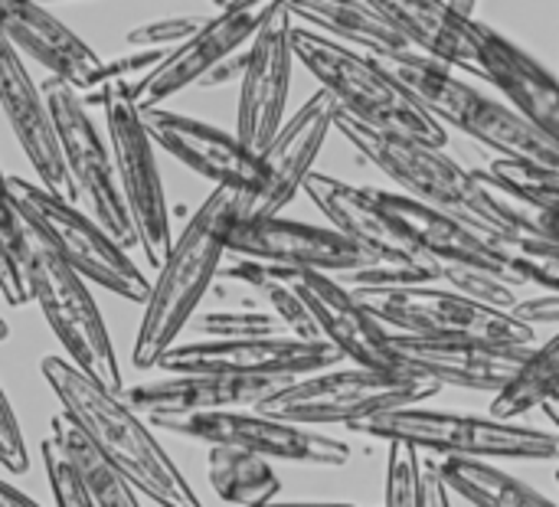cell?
Segmentation results:
<instances>
[{
  "instance_id": "50",
  "label": "cell",
  "mask_w": 559,
  "mask_h": 507,
  "mask_svg": "<svg viewBox=\"0 0 559 507\" xmlns=\"http://www.w3.org/2000/svg\"><path fill=\"white\" fill-rule=\"evenodd\" d=\"M33 3H69V0H33Z\"/></svg>"
},
{
  "instance_id": "24",
  "label": "cell",
  "mask_w": 559,
  "mask_h": 507,
  "mask_svg": "<svg viewBox=\"0 0 559 507\" xmlns=\"http://www.w3.org/2000/svg\"><path fill=\"white\" fill-rule=\"evenodd\" d=\"M0 36L23 59H33L49 75L69 82L79 95L102 85L105 59H98L62 20H56L46 3L0 0Z\"/></svg>"
},
{
  "instance_id": "21",
  "label": "cell",
  "mask_w": 559,
  "mask_h": 507,
  "mask_svg": "<svg viewBox=\"0 0 559 507\" xmlns=\"http://www.w3.org/2000/svg\"><path fill=\"white\" fill-rule=\"evenodd\" d=\"M285 282L305 302L318 338L341 351L344 361L360 367H393L390 328L344 282L305 269H285Z\"/></svg>"
},
{
  "instance_id": "14",
  "label": "cell",
  "mask_w": 559,
  "mask_h": 507,
  "mask_svg": "<svg viewBox=\"0 0 559 507\" xmlns=\"http://www.w3.org/2000/svg\"><path fill=\"white\" fill-rule=\"evenodd\" d=\"M344 357L328 341H305L295 334L272 338H200L177 341L157 357L164 374H229V377H308L337 367Z\"/></svg>"
},
{
  "instance_id": "44",
  "label": "cell",
  "mask_w": 559,
  "mask_h": 507,
  "mask_svg": "<svg viewBox=\"0 0 559 507\" xmlns=\"http://www.w3.org/2000/svg\"><path fill=\"white\" fill-rule=\"evenodd\" d=\"M524 229H527V233H537V236H544V239H550V243H557L559 246L557 216H547V213H540V210L524 207Z\"/></svg>"
},
{
  "instance_id": "34",
  "label": "cell",
  "mask_w": 559,
  "mask_h": 507,
  "mask_svg": "<svg viewBox=\"0 0 559 507\" xmlns=\"http://www.w3.org/2000/svg\"><path fill=\"white\" fill-rule=\"evenodd\" d=\"M478 174L491 187L508 193L511 200L559 220V167H544V164L514 161V157H495Z\"/></svg>"
},
{
  "instance_id": "7",
  "label": "cell",
  "mask_w": 559,
  "mask_h": 507,
  "mask_svg": "<svg viewBox=\"0 0 559 507\" xmlns=\"http://www.w3.org/2000/svg\"><path fill=\"white\" fill-rule=\"evenodd\" d=\"M82 102L105 108V134L118 177L121 200L128 207L138 249L144 252L151 269H160L174 233H170V207L164 193V180L154 157V141L144 128L141 105L134 98V82H111L82 95Z\"/></svg>"
},
{
  "instance_id": "25",
  "label": "cell",
  "mask_w": 559,
  "mask_h": 507,
  "mask_svg": "<svg viewBox=\"0 0 559 507\" xmlns=\"http://www.w3.org/2000/svg\"><path fill=\"white\" fill-rule=\"evenodd\" d=\"M481 79L498 85L511 108L559 148V79L504 33L475 20Z\"/></svg>"
},
{
  "instance_id": "10",
  "label": "cell",
  "mask_w": 559,
  "mask_h": 507,
  "mask_svg": "<svg viewBox=\"0 0 559 507\" xmlns=\"http://www.w3.org/2000/svg\"><path fill=\"white\" fill-rule=\"evenodd\" d=\"M26 279H29V298L39 305V311H43L46 325L52 328V334L59 338L66 357L75 367H82L88 377L105 384L108 390L121 393L124 380H121L118 354H115L111 334L105 328V318L88 292V282L79 272H72L33 233H29Z\"/></svg>"
},
{
  "instance_id": "35",
  "label": "cell",
  "mask_w": 559,
  "mask_h": 507,
  "mask_svg": "<svg viewBox=\"0 0 559 507\" xmlns=\"http://www.w3.org/2000/svg\"><path fill=\"white\" fill-rule=\"evenodd\" d=\"M504 272L524 288H544L559 292V246L537 236V233H518V236H491Z\"/></svg>"
},
{
  "instance_id": "5",
  "label": "cell",
  "mask_w": 559,
  "mask_h": 507,
  "mask_svg": "<svg viewBox=\"0 0 559 507\" xmlns=\"http://www.w3.org/2000/svg\"><path fill=\"white\" fill-rule=\"evenodd\" d=\"M292 49L295 62H301L350 118L432 148L445 144V128L373 56L308 26L292 30Z\"/></svg>"
},
{
  "instance_id": "29",
  "label": "cell",
  "mask_w": 559,
  "mask_h": 507,
  "mask_svg": "<svg viewBox=\"0 0 559 507\" xmlns=\"http://www.w3.org/2000/svg\"><path fill=\"white\" fill-rule=\"evenodd\" d=\"M439 475L452 498H462L472 507H559L544 492L485 459H442Z\"/></svg>"
},
{
  "instance_id": "47",
  "label": "cell",
  "mask_w": 559,
  "mask_h": 507,
  "mask_svg": "<svg viewBox=\"0 0 559 507\" xmlns=\"http://www.w3.org/2000/svg\"><path fill=\"white\" fill-rule=\"evenodd\" d=\"M540 410L547 413V420H550V423L557 426V433H559V400H550V403H544Z\"/></svg>"
},
{
  "instance_id": "31",
  "label": "cell",
  "mask_w": 559,
  "mask_h": 507,
  "mask_svg": "<svg viewBox=\"0 0 559 507\" xmlns=\"http://www.w3.org/2000/svg\"><path fill=\"white\" fill-rule=\"evenodd\" d=\"M206 475L213 492L229 507L275 502L282 492V482L269 459L233 446H210Z\"/></svg>"
},
{
  "instance_id": "32",
  "label": "cell",
  "mask_w": 559,
  "mask_h": 507,
  "mask_svg": "<svg viewBox=\"0 0 559 507\" xmlns=\"http://www.w3.org/2000/svg\"><path fill=\"white\" fill-rule=\"evenodd\" d=\"M550 400H559V331L540 347L531 351L521 374L495 393L491 416L495 420H518Z\"/></svg>"
},
{
  "instance_id": "9",
  "label": "cell",
  "mask_w": 559,
  "mask_h": 507,
  "mask_svg": "<svg viewBox=\"0 0 559 507\" xmlns=\"http://www.w3.org/2000/svg\"><path fill=\"white\" fill-rule=\"evenodd\" d=\"M10 190L23 213L26 229L39 243H46L72 272H79L85 282L102 285L118 298L141 302V305L147 302L151 295L147 275L131 262L124 246H118L85 210H79V203L62 200L23 177H10Z\"/></svg>"
},
{
  "instance_id": "33",
  "label": "cell",
  "mask_w": 559,
  "mask_h": 507,
  "mask_svg": "<svg viewBox=\"0 0 559 507\" xmlns=\"http://www.w3.org/2000/svg\"><path fill=\"white\" fill-rule=\"evenodd\" d=\"M26 266H29V229L13 200L10 177L0 170V298L10 308L33 302Z\"/></svg>"
},
{
  "instance_id": "17",
  "label": "cell",
  "mask_w": 559,
  "mask_h": 507,
  "mask_svg": "<svg viewBox=\"0 0 559 507\" xmlns=\"http://www.w3.org/2000/svg\"><path fill=\"white\" fill-rule=\"evenodd\" d=\"M278 0H233L226 7H219V13L206 16L203 26L180 43L177 49H170L160 66H154L144 79L134 82V98L141 108H154L164 105L167 98H174L177 92L200 85V79L206 72H213L219 62L239 56L255 30L262 26V20L269 16V10Z\"/></svg>"
},
{
  "instance_id": "41",
  "label": "cell",
  "mask_w": 559,
  "mask_h": 507,
  "mask_svg": "<svg viewBox=\"0 0 559 507\" xmlns=\"http://www.w3.org/2000/svg\"><path fill=\"white\" fill-rule=\"evenodd\" d=\"M0 469L13 472V475H23L29 469V456H26V443H23V433H20V423H16V413L0 387Z\"/></svg>"
},
{
  "instance_id": "43",
  "label": "cell",
  "mask_w": 559,
  "mask_h": 507,
  "mask_svg": "<svg viewBox=\"0 0 559 507\" xmlns=\"http://www.w3.org/2000/svg\"><path fill=\"white\" fill-rule=\"evenodd\" d=\"M423 507H452V492L445 488L436 462L423 465Z\"/></svg>"
},
{
  "instance_id": "45",
  "label": "cell",
  "mask_w": 559,
  "mask_h": 507,
  "mask_svg": "<svg viewBox=\"0 0 559 507\" xmlns=\"http://www.w3.org/2000/svg\"><path fill=\"white\" fill-rule=\"evenodd\" d=\"M0 507H43L36 505L29 495H23L20 488H13L10 482H0Z\"/></svg>"
},
{
  "instance_id": "49",
  "label": "cell",
  "mask_w": 559,
  "mask_h": 507,
  "mask_svg": "<svg viewBox=\"0 0 559 507\" xmlns=\"http://www.w3.org/2000/svg\"><path fill=\"white\" fill-rule=\"evenodd\" d=\"M7 334H10V328H7V321L0 318V341H7Z\"/></svg>"
},
{
  "instance_id": "42",
  "label": "cell",
  "mask_w": 559,
  "mask_h": 507,
  "mask_svg": "<svg viewBox=\"0 0 559 507\" xmlns=\"http://www.w3.org/2000/svg\"><path fill=\"white\" fill-rule=\"evenodd\" d=\"M511 315L518 321L531 325V328H537V325H559V292H544L537 298H521L511 308Z\"/></svg>"
},
{
  "instance_id": "46",
  "label": "cell",
  "mask_w": 559,
  "mask_h": 507,
  "mask_svg": "<svg viewBox=\"0 0 559 507\" xmlns=\"http://www.w3.org/2000/svg\"><path fill=\"white\" fill-rule=\"evenodd\" d=\"M239 507H354L341 502H262V505H239Z\"/></svg>"
},
{
  "instance_id": "22",
  "label": "cell",
  "mask_w": 559,
  "mask_h": 507,
  "mask_svg": "<svg viewBox=\"0 0 559 507\" xmlns=\"http://www.w3.org/2000/svg\"><path fill=\"white\" fill-rule=\"evenodd\" d=\"M0 108L13 128L16 144L23 148L29 167L39 177V187H46L49 193L72 200L75 203V190L62 161V148H59V134L46 105L43 89L33 82L23 56L0 36Z\"/></svg>"
},
{
  "instance_id": "26",
  "label": "cell",
  "mask_w": 559,
  "mask_h": 507,
  "mask_svg": "<svg viewBox=\"0 0 559 507\" xmlns=\"http://www.w3.org/2000/svg\"><path fill=\"white\" fill-rule=\"evenodd\" d=\"M370 3L416 52L452 69L481 75L475 16L459 13L449 0H364Z\"/></svg>"
},
{
  "instance_id": "52",
  "label": "cell",
  "mask_w": 559,
  "mask_h": 507,
  "mask_svg": "<svg viewBox=\"0 0 559 507\" xmlns=\"http://www.w3.org/2000/svg\"><path fill=\"white\" fill-rule=\"evenodd\" d=\"M557 485H559V465H557Z\"/></svg>"
},
{
  "instance_id": "39",
  "label": "cell",
  "mask_w": 559,
  "mask_h": 507,
  "mask_svg": "<svg viewBox=\"0 0 559 507\" xmlns=\"http://www.w3.org/2000/svg\"><path fill=\"white\" fill-rule=\"evenodd\" d=\"M43 469H46V482H49V492H52L56 507H95L92 498L85 495L72 462L66 459V452L59 449L56 439L43 443Z\"/></svg>"
},
{
  "instance_id": "8",
  "label": "cell",
  "mask_w": 559,
  "mask_h": 507,
  "mask_svg": "<svg viewBox=\"0 0 559 507\" xmlns=\"http://www.w3.org/2000/svg\"><path fill=\"white\" fill-rule=\"evenodd\" d=\"M436 384L406 370L393 367H347V370H318L308 377L292 380L285 390L269 397L259 413L295 423V426H334V423H357L377 413L419 406L423 400L436 397Z\"/></svg>"
},
{
  "instance_id": "27",
  "label": "cell",
  "mask_w": 559,
  "mask_h": 507,
  "mask_svg": "<svg viewBox=\"0 0 559 507\" xmlns=\"http://www.w3.org/2000/svg\"><path fill=\"white\" fill-rule=\"evenodd\" d=\"M301 190L328 216V223L337 233H344L347 239L360 243L364 249H370V252H377L383 259L419 262L409 252V246L400 236V229L393 226V220L386 216V210L380 207L377 187H354V184H344L337 177H328V174L311 170ZM419 266H426V262H419Z\"/></svg>"
},
{
  "instance_id": "48",
  "label": "cell",
  "mask_w": 559,
  "mask_h": 507,
  "mask_svg": "<svg viewBox=\"0 0 559 507\" xmlns=\"http://www.w3.org/2000/svg\"><path fill=\"white\" fill-rule=\"evenodd\" d=\"M449 3H452V7H455L459 13L472 16V10H475V3H478V0H449Z\"/></svg>"
},
{
  "instance_id": "36",
  "label": "cell",
  "mask_w": 559,
  "mask_h": 507,
  "mask_svg": "<svg viewBox=\"0 0 559 507\" xmlns=\"http://www.w3.org/2000/svg\"><path fill=\"white\" fill-rule=\"evenodd\" d=\"M442 282H449V288L488 305V308H498V311H511L521 298H518V282L504 272H495V269H481V266H442L439 272Z\"/></svg>"
},
{
  "instance_id": "20",
  "label": "cell",
  "mask_w": 559,
  "mask_h": 507,
  "mask_svg": "<svg viewBox=\"0 0 559 507\" xmlns=\"http://www.w3.org/2000/svg\"><path fill=\"white\" fill-rule=\"evenodd\" d=\"M144 128L157 148H164L174 161L190 167L193 174L213 180L216 187L236 190L242 200L252 197L262 184L259 154H252L236 134L219 131L193 115L170 111L164 105L141 108Z\"/></svg>"
},
{
  "instance_id": "30",
  "label": "cell",
  "mask_w": 559,
  "mask_h": 507,
  "mask_svg": "<svg viewBox=\"0 0 559 507\" xmlns=\"http://www.w3.org/2000/svg\"><path fill=\"white\" fill-rule=\"evenodd\" d=\"M49 439L59 443V449L66 452V459L72 462L85 495L92 498L95 507H141L138 488L82 436V429L66 416L56 413L49 420Z\"/></svg>"
},
{
  "instance_id": "19",
  "label": "cell",
  "mask_w": 559,
  "mask_h": 507,
  "mask_svg": "<svg viewBox=\"0 0 559 507\" xmlns=\"http://www.w3.org/2000/svg\"><path fill=\"white\" fill-rule=\"evenodd\" d=\"M334 115H337V102L324 89H318L295 115H288L282 121L275 138L259 151L262 184L252 197H246L239 203L242 220L278 216L301 193L328 134L334 128Z\"/></svg>"
},
{
  "instance_id": "18",
  "label": "cell",
  "mask_w": 559,
  "mask_h": 507,
  "mask_svg": "<svg viewBox=\"0 0 559 507\" xmlns=\"http://www.w3.org/2000/svg\"><path fill=\"white\" fill-rule=\"evenodd\" d=\"M534 344H491L472 338H419L390 331V357L396 370L432 380L436 387H462L501 393L531 357Z\"/></svg>"
},
{
  "instance_id": "16",
  "label": "cell",
  "mask_w": 559,
  "mask_h": 507,
  "mask_svg": "<svg viewBox=\"0 0 559 507\" xmlns=\"http://www.w3.org/2000/svg\"><path fill=\"white\" fill-rule=\"evenodd\" d=\"M295 16L278 0L252 43L246 46V66L239 75V108H236V138L259 154L285 121L295 49H292Z\"/></svg>"
},
{
  "instance_id": "28",
  "label": "cell",
  "mask_w": 559,
  "mask_h": 507,
  "mask_svg": "<svg viewBox=\"0 0 559 507\" xmlns=\"http://www.w3.org/2000/svg\"><path fill=\"white\" fill-rule=\"evenodd\" d=\"M292 16H301L308 30L337 43L367 49V56H396L413 46L364 0H282Z\"/></svg>"
},
{
  "instance_id": "15",
  "label": "cell",
  "mask_w": 559,
  "mask_h": 507,
  "mask_svg": "<svg viewBox=\"0 0 559 507\" xmlns=\"http://www.w3.org/2000/svg\"><path fill=\"white\" fill-rule=\"evenodd\" d=\"M226 252L239 259H255L282 269H305V272H324L334 279H347L364 269H377L396 259H383L360 243L347 239L334 226H314L301 220H236L226 239ZM419 266V262H413Z\"/></svg>"
},
{
  "instance_id": "12",
  "label": "cell",
  "mask_w": 559,
  "mask_h": 507,
  "mask_svg": "<svg viewBox=\"0 0 559 507\" xmlns=\"http://www.w3.org/2000/svg\"><path fill=\"white\" fill-rule=\"evenodd\" d=\"M354 292V288H350ZM390 331L419 338H472L491 344H534L537 328L518 321L511 311L488 308L455 288L393 285L354 292Z\"/></svg>"
},
{
  "instance_id": "23",
  "label": "cell",
  "mask_w": 559,
  "mask_h": 507,
  "mask_svg": "<svg viewBox=\"0 0 559 507\" xmlns=\"http://www.w3.org/2000/svg\"><path fill=\"white\" fill-rule=\"evenodd\" d=\"M288 377H229V374H167L151 384L121 390L131 410L141 416H193L219 410H255L278 390Z\"/></svg>"
},
{
  "instance_id": "4",
  "label": "cell",
  "mask_w": 559,
  "mask_h": 507,
  "mask_svg": "<svg viewBox=\"0 0 559 507\" xmlns=\"http://www.w3.org/2000/svg\"><path fill=\"white\" fill-rule=\"evenodd\" d=\"M442 128L452 125L462 134L488 144L498 157L531 161L559 167V148L527 125L511 105L485 95L481 89L459 79V72L416 49L396 56H373Z\"/></svg>"
},
{
  "instance_id": "1",
  "label": "cell",
  "mask_w": 559,
  "mask_h": 507,
  "mask_svg": "<svg viewBox=\"0 0 559 507\" xmlns=\"http://www.w3.org/2000/svg\"><path fill=\"white\" fill-rule=\"evenodd\" d=\"M39 374L59 400V413L82 429V436L138 488L141 498H151L157 507H203L144 416L131 410L121 393L88 377L69 357H43Z\"/></svg>"
},
{
  "instance_id": "11",
  "label": "cell",
  "mask_w": 559,
  "mask_h": 507,
  "mask_svg": "<svg viewBox=\"0 0 559 507\" xmlns=\"http://www.w3.org/2000/svg\"><path fill=\"white\" fill-rule=\"evenodd\" d=\"M39 89L46 95V105H49V115H52V125L59 134V148H62V161H66V170H69L72 190H75V203H82L85 213L118 246H124V249L138 246L128 207L118 190L108 141L95 128L88 105L69 82H62L56 75H46Z\"/></svg>"
},
{
  "instance_id": "13",
  "label": "cell",
  "mask_w": 559,
  "mask_h": 507,
  "mask_svg": "<svg viewBox=\"0 0 559 507\" xmlns=\"http://www.w3.org/2000/svg\"><path fill=\"white\" fill-rule=\"evenodd\" d=\"M157 429H167L183 439H197L206 446H233L255 452L262 459L298 462V465H321L341 469L350 462V446L314 433L308 426L272 420L259 410H219V413H193V416H151Z\"/></svg>"
},
{
  "instance_id": "38",
  "label": "cell",
  "mask_w": 559,
  "mask_h": 507,
  "mask_svg": "<svg viewBox=\"0 0 559 507\" xmlns=\"http://www.w3.org/2000/svg\"><path fill=\"white\" fill-rule=\"evenodd\" d=\"M383 507H423V459L413 446L390 443Z\"/></svg>"
},
{
  "instance_id": "2",
  "label": "cell",
  "mask_w": 559,
  "mask_h": 507,
  "mask_svg": "<svg viewBox=\"0 0 559 507\" xmlns=\"http://www.w3.org/2000/svg\"><path fill=\"white\" fill-rule=\"evenodd\" d=\"M334 128L393 184L400 193L472 226L481 236H518L524 229V203L491 187L478 170L462 167L442 148L377 131L337 108Z\"/></svg>"
},
{
  "instance_id": "3",
  "label": "cell",
  "mask_w": 559,
  "mask_h": 507,
  "mask_svg": "<svg viewBox=\"0 0 559 507\" xmlns=\"http://www.w3.org/2000/svg\"><path fill=\"white\" fill-rule=\"evenodd\" d=\"M242 197L229 187H216L187 220L183 233L170 243L157 282H151V295L144 302V315L131 344V364L147 370L157 357L177 344L183 328L193 321L200 302L213 288L226 252V239L233 223L239 220Z\"/></svg>"
},
{
  "instance_id": "37",
  "label": "cell",
  "mask_w": 559,
  "mask_h": 507,
  "mask_svg": "<svg viewBox=\"0 0 559 507\" xmlns=\"http://www.w3.org/2000/svg\"><path fill=\"white\" fill-rule=\"evenodd\" d=\"M187 328H193L203 338L229 341V338H272V334H288L285 325L262 308H236V311H206L193 318Z\"/></svg>"
},
{
  "instance_id": "6",
  "label": "cell",
  "mask_w": 559,
  "mask_h": 507,
  "mask_svg": "<svg viewBox=\"0 0 559 507\" xmlns=\"http://www.w3.org/2000/svg\"><path fill=\"white\" fill-rule=\"evenodd\" d=\"M357 436L403 443L416 452H432L445 459H485V462H559V433H544L534 426H518L511 420L472 416L403 406L377 413L347 426Z\"/></svg>"
},
{
  "instance_id": "51",
  "label": "cell",
  "mask_w": 559,
  "mask_h": 507,
  "mask_svg": "<svg viewBox=\"0 0 559 507\" xmlns=\"http://www.w3.org/2000/svg\"><path fill=\"white\" fill-rule=\"evenodd\" d=\"M213 7H226V3H233V0H210Z\"/></svg>"
},
{
  "instance_id": "40",
  "label": "cell",
  "mask_w": 559,
  "mask_h": 507,
  "mask_svg": "<svg viewBox=\"0 0 559 507\" xmlns=\"http://www.w3.org/2000/svg\"><path fill=\"white\" fill-rule=\"evenodd\" d=\"M206 16H164V20H151L141 23L128 33V46L131 49H177L180 43H187Z\"/></svg>"
}]
</instances>
